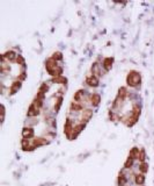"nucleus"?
<instances>
[{"instance_id": "nucleus-1", "label": "nucleus", "mask_w": 154, "mask_h": 186, "mask_svg": "<svg viewBox=\"0 0 154 186\" xmlns=\"http://www.w3.org/2000/svg\"><path fill=\"white\" fill-rule=\"evenodd\" d=\"M126 83H128V85L131 86V87L139 86L140 83H141V75L138 71H134V70L130 71L128 77H126Z\"/></svg>"}, {"instance_id": "nucleus-2", "label": "nucleus", "mask_w": 154, "mask_h": 186, "mask_svg": "<svg viewBox=\"0 0 154 186\" xmlns=\"http://www.w3.org/2000/svg\"><path fill=\"white\" fill-rule=\"evenodd\" d=\"M48 143H49L48 139H44V137H36V139H34V140L31 141V150L36 149V148H38V147H42V145H45V144H48Z\"/></svg>"}, {"instance_id": "nucleus-3", "label": "nucleus", "mask_w": 154, "mask_h": 186, "mask_svg": "<svg viewBox=\"0 0 154 186\" xmlns=\"http://www.w3.org/2000/svg\"><path fill=\"white\" fill-rule=\"evenodd\" d=\"M92 116H93V111L92 109H89V108L83 109V112L81 113V122L82 123L88 122L92 119Z\"/></svg>"}, {"instance_id": "nucleus-4", "label": "nucleus", "mask_w": 154, "mask_h": 186, "mask_svg": "<svg viewBox=\"0 0 154 186\" xmlns=\"http://www.w3.org/2000/svg\"><path fill=\"white\" fill-rule=\"evenodd\" d=\"M40 111H41V108H38V107H37L36 105L31 104V105L29 106V108H28L27 115H28L29 117H35V116L40 115Z\"/></svg>"}, {"instance_id": "nucleus-5", "label": "nucleus", "mask_w": 154, "mask_h": 186, "mask_svg": "<svg viewBox=\"0 0 154 186\" xmlns=\"http://www.w3.org/2000/svg\"><path fill=\"white\" fill-rule=\"evenodd\" d=\"M83 128H85V123H78L77 126H74V128H73V131H72V134H71V136L68 137L70 140H74L78 135L81 133V130H83Z\"/></svg>"}, {"instance_id": "nucleus-6", "label": "nucleus", "mask_w": 154, "mask_h": 186, "mask_svg": "<svg viewBox=\"0 0 154 186\" xmlns=\"http://www.w3.org/2000/svg\"><path fill=\"white\" fill-rule=\"evenodd\" d=\"M73 128H74V126H73L72 121L70 119H67L66 122H65V126H64V133H65V135H66L67 137L71 136V134L73 131Z\"/></svg>"}, {"instance_id": "nucleus-7", "label": "nucleus", "mask_w": 154, "mask_h": 186, "mask_svg": "<svg viewBox=\"0 0 154 186\" xmlns=\"http://www.w3.org/2000/svg\"><path fill=\"white\" fill-rule=\"evenodd\" d=\"M98 83H100L98 81V78L95 77V76H93V75H89L86 78V84H87V85H89V86H92V87L98 86Z\"/></svg>"}, {"instance_id": "nucleus-8", "label": "nucleus", "mask_w": 154, "mask_h": 186, "mask_svg": "<svg viewBox=\"0 0 154 186\" xmlns=\"http://www.w3.org/2000/svg\"><path fill=\"white\" fill-rule=\"evenodd\" d=\"M112 63H114V58L112 57H107L103 59V63H102V66L106 71H110L112 67Z\"/></svg>"}, {"instance_id": "nucleus-9", "label": "nucleus", "mask_w": 154, "mask_h": 186, "mask_svg": "<svg viewBox=\"0 0 154 186\" xmlns=\"http://www.w3.org/2000/svg\"><path fill=\"white\" fill-rule=\"evenodd\" d=\"M21 87V81L20 80H15L12 83V85H11V89H9V93L11 94H15L16 92H18Z\"/></svg>"}, {"instance_id": "nucleus-10", "label": "nucleus", "mask_w": 154, "mask_h": 186, "mask_svg": "<svg viewBox=\"0 0 154 186\" xmlns=\"http://www.w3.org/2000/svg\"><path fill=\"white\" fill-rule=\"evenodd\" d=\"M22 136H23V139H28V140L31 139L34 136V129L30 128V127L23 128V130H22Z\"/></svg>"}, {"instance_id": "nucleus-11", "label": "nucleus", "mask_w": 154, "mask_h": 186, "mask_svg": "<svg viewBox=\"0 0 154 186\" xmlns=\"http://www.w3.org/2000/svg\"><path fill=\"white\" fill-rule=\"evenodd\" d=\"M3 56H4L5 59L8 61V62H14V61H16V57H18V55H16L15 51H13V50H11V51H7V53L4 54Z\"/></svg>"}, {"instance_id": "nucleus-12", "label": "nucleus", "mask_w": 154, "mask_h": 186, "mask_svg": "<svg viewBox=\"0 0 154 186\" xmlns=\"http://www.w3.org/2000/svg\"><path fill=\"white\" fill-rule=\"evenodd\" d=\"M92 73H93V76H95V77H97V78L102 76L101 67H100V65H98L97 63H94V64L92 65Z\"/></svg>"}, {"instance_id": "nucleus-13", "label": "nucleus", "mask_w": 154, "mask_h": 186, "mask_svg": "<svg viewBox=\"0 0 154 186\" xmlns=\"http://www.w3.org/2000/svg\"><path fill=\"white\" fill-rule=\"evenodd\" d=\"M91 103L93 106H98V104L101 103V95L98 93H93L91 95Z\"/></svg>"}, {"instance_id": "nucleus-14", "label": "nucleus", "mask_w": 154, "mask_h": 186, "mask_svg": "<svg viewBox=\"0 0 154 186\" xmlns=\"http://www.w3.org/2000/svg\"><path fill=\"white\" fill-rule=\"evenodd\" d=\"M21 148H22V150H24V151L31 150V141L28 140V139H23V140L21 141Z\"/></svg>"}, {"instance_id": "nucleus-15", "label": "nucleus", "mask_w": 154, "mask_h": 186, "mask_svg": "<svg viewBox=\"0 0 154 186\" xmlns=\"http://www.w3.org/2000/svg\"><path fill=\"white\" fill-rule=\"evenodd\" d=\"M128 93H129V92H128V89H126V87H121V89L118 90V95H117V98H119L121 100L124 101L125 98L129 95Z\"/></svg>"}, {"instance_id": "nucleus-16", "label": "nucleus", "mask_w": 154, "mask_h": 186, "mask_svg": "<svg viewBox=\"0 0 154 186\" xmlns=\"http://www.w3.org/2000/svg\"><path fill=\"white\" fill-rule=\"evenodd\" d=\"M85 93H86V92H85L83 90L77 91V93L73 97V101H77V103H80V101H82V97L85 95Z\"/></svg>"}, {"instance_id": "nucleus-17", "label": "nucleus", "mask_w": 154, "mask_h": 186, "mask_svg": "<svg viewBox=\"0 0 154 186\" xmlns=\"http://www.w3.org/2000/svg\"><path fill=\"white\" fill-rule=\"evenodd\" d=\"M71 109L74 111V112H79V111H82L83 109V105L81 103H77V101H73L71 104Z\"/></svg>"}, {"instance_id": "nucleus-18", "label": "nucleus", "mask_w": 154, "mask_h": 186, "mask_svg": "<svg viewBox=\"0 0 154 186\" xmlns=\"http://www.w3.org/2000/svg\"><path fill=\"white\" fill-rule=\"evenodd\" d=\"M54 83H57V84H60V85H66L67 84V79L64 77V76H59V77H56L52 79Z\"/></svg>"}, {"instance_id": "nucleus-19", "label": "nucleus", "mask_w": 154, "mask_h": 186, "mask_svg": "<svg viewBox=\"0 0 154 186\" xmlns=\"http://www.w3.org/2000/svg\"><path fill=\"white\" fill-rule=\"evenodd\" d=\"M135 184L137 185H139V186H141V185H144V183H145V176L141 173V175H137L135 176Z\"/></svg>"}, {"instance_id": "nucleus-20", "label": "nucleus", "mask_w": 154, "mask_h": 186, "mask_svg": "<svg viewBox=\"0 0 154 186\" xmlns=\"http://www.w3.org/2000/svg\"><path fill=\"white\" fill-rule=\"evenodd\" d=\"M138 153H139V149L138 148H132L131 151H130V154H129V158H132V159H135L137 156H138Z\"/></svg>"}, {"instance_id": "nucleus-21", "label": "nucleus", "mask_w": 154, "mask_h": 186, "mask_svg": "<svg viewBox=\"0 0 154 186\" xmlns=\"http://www.w3.org/2000/svg\"><path fill=\"white\" fill-rule=\"evenodd\" d=\"M125 183H126V177H125V175L123 172H121L119 176H118V185L119 186H124Z\"/></svg>"}, {"instance_id": "nucleus-22", "label": "nucleus", "mask_w": 154, "mask_h": 186, "mask_svg": "<svg viewBox=\"0 0 154 186\" xmlns=\"http://www.w3.org/2000/svg\"><path fill=\"white\" fill-rule=\"evenodd\" d=\"M145 158H146L145 150L144 149H139V153H138V156H137V159H139L143 163V162H145Z\"/></svg>"}, {"instance_id": "nucleus-23", "label": "nucleus", "mask_w": 154, "mask_h": 186, "mask_svg": "<svg viewBox=\"0 0 154 186\" xmlns=\"http://www.w3.org/2000/svg\"><path fill=\"white\" fill-rule=\"evenodd\" d=\"M139 170H140V172L144 175V173H146L147 171H148V164L146 163V162H143L140 165H139Z\"/></svg>"}, {"instance_id": "nucleus-24", "label": "nucleus", "mask_w": 154, "mask_h": 186, "mask_svg": "<svg viewBox=\"0 0 154 186\" xmlns=\"http://www.w3.org/2000/svg\"><path fill=\"white\" fill-rule=\"evenodd\" d=\"M61 103H63V97H58V99H57V104L55 105V112H56V113H57V112L60 109Z\"/></svg>"}, {"instance_id": "nucleus-25", "label": "nucleus", "mask_w": 154, "mask_h": 186, "mask_svg": "<svg viewBox=\"0 0 154 186\" xmlns=\"http://www.w3.org/2000/svg\"><path fill=\"white\" fill-rule=\"evenodd\" d=\"M51 58H54L55 61H61L63 59V54L59 53V51H57V53H55L52 56H51Z\"/></svg>"}, {"instance_id": "nucleus-26", "label": "nucleus", "mask_w": 154, "mask_h": 186, "mask_svg": "<svg viewBox=\"0 0 154 186\" xmlns=\"http://www.w3.org/2000/svg\"><path fill=\"white\" fill-rule=\"evenodd\" d=\"M132 164H133V159L132 158H128L126 162H125V164H124V167L125 169H130L132 166Z\"/></svg>"}, {"instance_id": "nucleus-27", "label": "nucleus", "mask_w": 154, "mask_h": 186, "mask_svg": "<svg viewBox=\"0 0 154 186\" xmlns=\"http://www.w3.org/2000/svg\"><path fill=\"white\" fill-rule=\"evenodd\" d=\"M16 63H18L19 65H24V58L22 57V56H18V57H16V61H15Z\"/></svg>"}, {"instance_id": "nucleus-28", "label": "nucleus", "mask_w": 154, "mask_h": 186, "mask_svg": "<svg viewBox=\"0 0 154 186\" xmlns=\"http://www.w3.org/2000/svg\"><path fill=\"white\" fill-rule=\"evenodd\" d=\"M48 123H49L51 127H52V128H55V127H56V122H55V120H54V119H49V120H48Z\"/></svg>"}, {"instance_id": "nucleus-29", "label": "nucleus", "mask_w": 154, "mask_h": 186, "mask_svg": "<svg viewBox=\"0 0 154 186\" xmlns=\"http://www.w3.org/2000/svg\"><path fill=\"white\" fill-rule=\"evenodd\" d=\"M26 78V72H22L20 77H18V80H23Z\"/></svg>"}, {"instance_id": "nucleus-30", "label": "nucleus", "mask_w": 154, "mask_h": 186, "mask_svg": "<svg viewBox=\"0 0 154 186\" xmlns=\"http://www.w3.org/2000/svg\"><path fill=\"white\" fill-rule=\"evenodd\" d=\"M141 186H143V185H141Z\"/></svg>"}]
</instances>
